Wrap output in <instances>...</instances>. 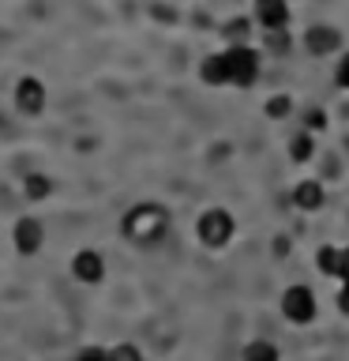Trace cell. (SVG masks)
I'll list each match as a JSON object with an SVG mask.
<instances>
[{
	"label": "cell",
	"mask_w": 349,
	"mask_h": 361,
	"mask_svg": "<svg viewBox=\"0 0 349 361\" xmlns=\"http://www.w3.org/2000/svg\"><path fill=\"white\" fill-rule=\"evenodd\" d=\"M120 230L135 245H154L158 237L169 230V211L158 207V203H139V207H132L128 214H124Z\"/></svg>",
	"instance_id": "cell-1"
},
{
	"label": "cell",
	"mask_w": 349,
	"mask_h": 361,
	"mask_svg": "<svg viewBox=\"0 0 349 361\" xmlns=\"http://www.w3.org/2000/svg\"><path fill=\"white\" fill-rule=\"evenodd\" d=\"M233 214L229 211H222V207H214L207 211L199 219V241L207 245V248H222V245H229L233 241Z\"/></svg>",
	"instance_id": "cell-2"
},
{
	"label": "cell",
	"mask_w": 349,
	"mask_h": 361,
	"mask_svg": "<svg viewBox=\"0 0 349 361\" xmlns=\"http://www.w3.org/2000/svg\"><path fill=\"white\" fill-rule=\"evenodd\" d=\"M225 68H229V83L252 87L259 75V56L248 45H233V49H225Z\"/></svg>",
	"instance_id": "cell-3"
},
{
	"label": "cell",
	"mask_w": 349,
	"mask_h": 361,
	"mask_svg": "<svg viewBox=\"0 0 349 361\" xmlns=\"http://www.w3.org/2000/svg\"><path fill=\"white\" fill-rule=\"evenodd\" d=\"M11 245H15L19 256H34L45 245V226H42L38 214H23V219H15V226H11Z\"/></svg>",
	"instance_id": "cell-4"
},
{
	"label": "cell",
	"mask_w": 349,
	"mask_h": 361,
	"mask_svg": "<svg viewBox=\"0 0 349 361\" xmlns=\"http://www.w3.org/2000/svg\"><path fill=\"white\" fill-rule=\"evenodd\" d=\"M75 282H83V286H94V282L106 279V259H101L98 248H79L72 256V264H68Z\"/></svg>",
	"instance_id": "cell-5"
},
{
	"label": "cell",
	"mask_w": 349,
	"mask_h": 361,
	"mask_svg": "<svg viewBox=\"0 0 349 361\" xmlns=\"http://www.w3.org/2000/svg\"><path fill=\"white\" fill-rule=\"evenodd\" d=\"M281 312H286V320L293 324H308L315 316V298L308 286H289L281 293Z\"/></svg>",
	"instance_id": "cell-6"
},
{
	"label": "cell",
	"mask_w": 349,
	"mask_h": 361,
	"mask_svg": "<svg viewBox=\"0 0 349 361\" xmlns=\"http://www.w3.org/2000/svg\"><path fill=\"white\" fill-rule=\"evenodd\" d=\"M15 109L19 113H27V117H38V113L45 109V87H42V79H19L15 83Z\"/></svg>",
	"instance_id": "cell-7"
},
{
	"label": "cell",
	"mask_w": 349,
	"mask_h": 361,
	"mask_svg": "<svg viewBox=\"0 0 349 361\" xmlns=\"http://www.w3.org/2000/svg\"><path fill=\"white\" fill-rule=\"evenodd\" d=\"M255 19L263 23V30H281L289 23L286 0H255Z\"/></svg>",
	"instance_id": "cell-8"
},
{
	"label": "cell",
	"mask_w": 349,
	"mask_h": 361,
	"mask_svg": "<svg viewBox=\"0 0 349 361\" xmlns=\"http://www.w3.org/2000/svg\"><path fill=\"white\" fill-rule=\"evenodd\" d=\"M304 45H308L315 56H323V53H334L338 45H342V38H338L334 27H312L308 38H304Z\"/></svg>",
	"instance_id": "cell-9"
},
{
	"label": "cell",
	"mask_w": 349,
	"mask_h": 361,
	"mask_svg": "<svg viewBox=\"0 0 349 361\" xmlns=\"http://www.w3.org/2000/svg\"><path fill=\"white\" fill-rule=\"evenodd\" d=\"M293 203H297L300 211L323 207V185H319V180H300L297 192H293Z\"/></svg>",
	"instance_id": "cell-10"
},
{
	"label": "cell",
	"mask_w": 349,
	"mask_h": 361,
	"mask_svg": "<svg viewBox=\"0 0 349 361\" xmlns=\"http://www.w3.org/2000/svg\"><path fill=\"white\" fill-rule=\"evenodd\" d=\"M199 75H203V83H210V87H225L229 83V68H225V53L222 56H207L199 68Z\"/></svg>",
	"instance_id": "cell-11"
},
{
	"label": "cell",
	"mask_w": 349,
	"mask_h": 361,
	"mask_svg": "<svg viewBox=\"0 0 349 361\" xmlns=\"http://www.w3.org/2000/svg\"><path fill=\"white\" fill-rule=\"evenodd\" d=\"M53 192V180L45 177V173H30L27 180H23V196H27L30 203H38V200H45Z\"/></svg>",
	"instance_id": "cell-12"
},
{
	"label": "cell",
	"mask_w": 349,
	"mask_h": 361,
	"mask_svg": "<svg viewBox=\"0 0 349 361\" xmlns=\"http://www.w3.org/2000/svg\"><path fill=\"white\" fill-rule=\"evenodd\" d=\"M323 275H342V248H319Z\"/></svg>",
	"instance_id": "cell-13"
},
{
	"label": "cell",
	"mask_w": 349,
	"mask_h": 361,
	"mask_svg": "<svg viewBox=\"0 0 349 361\" xmlns=\"http://www.w3.org/2000/svg\"><path fill=\"white\" fill-rule=\"evenodd\" d=\"M244 361H278V350L270 343H252L244 350Z\"/></svg>",
	"instance_id": "cell-14"
},
{
	"label": "cell",
	"mask_w": 349,
	"mask_h": 361,
	"mask_svg": "<svg viewBox=\"0 0 349 361\" xmlns=\"http://www.w3.org/2000/svg\"><path fill=\"white\" fill-rule=\"evenodd\" d=\"M109 361H143V350L132 346V343H120L109 350Z\"/></svg>",
	"instance_id": "cell-15"
},
{
	"label": "cell",
	"mask_w": 349,
	"mask_h": 361,
	"mask_svg": "<svg viewBox=\"0 0 349 361\" xmlns=\"http://www.w3.org/2000/svg\"><path fill=\"white\" fill-rule=\"evenodd\" d=\"M289 154L297 158V162H308V158H312V135H297L293 147H289Z\"/></svg>",
	"instance_id": "cell-16"
},
{
	"label": "cell",
	"mask_w": 349,
	"mask_h": 361,
	"mask_svg": "<svg viewBox=\"0 0 349 361\" xmlns=\"http://www.w3.org/2000/svg\"><path fill=\"white\" fill-rule=\"evenodd\" d=\"M267 45H270L274 53H286V49H289V30H286V27H281V30H267Z\"/></svg>",
	"instance_id": "cell-17"
},
{
	"label": "cell",
	"mask_w": 349,
	"mask_h": 361,
	"mask_svg": "<svg viewBox=\"0 0 349 361\" xmlns=\"http://www.w3.org/2000/svg\"><path fill=\"white\" fill-rule=\"evenodd\" d=\"M72 361H109V350H101V346H83Z\"/></svg>",
	"instance_id": "cell-18"
},
{
	"label": "cell",
	"mask_w": 349,
	"mask_h": 361,
	"mask_svg": "<svg viewBox=\"0 0 349 361\" xmlns=\"http://www.w3.org/2000/svg\"><path fill=\"white\" fill-rule=\"evenodd\" d=\"M267 113H270V117H286V113H289V98H286V94L270 98V102H267Z\"/></svg>",
	"instance_id": "cell-19"
},
{
	"label": "cell",
	"mask_w": 349,
	"mask_h": 361,
	"mask_svg": "<svg viewBox=\"0 0 349 361\" xmlns=\"http://www.w3.org/2000/svg\"><path fill=\"white\" fill-rule=\"evenodd\" d=\"M225 34H229V38H233V42H241V38H244V34H248V19H233V23H229V27H225Z\"/></svg>",
	"instance_id": "cell-20"
},
{
	"label": "cell",
	"mask_w": 349,
	"mask_h": 361,
	"mask_svg": "<svg viewBox=\"0 0 349 361\" xmlns=\"http://www.w3.org/2000/svg\"><path fill=\"white\" fill-rule=\"evenodd\" d=\"M338 83H342V87H349V53L342 56V64H338Z\"/></svg>",
	"instance_id": "cell-21"
},
{
	"label": "cell",
	"mask_w": 349,
	"mask_h": 361,
	"mask_svg": "<svg viewBox=\"0 0 349 361\" xmlns=\"http://www.w3.org/2000/svg\"><path fill=\"white\" fill-rule=\"evenodd\" d=\"M323 124H326V117H323L319 109H312V113H308V128H323Z\"/></svg>",
	"instance_id": "cell-22"
},
{
	"label": "cell",
	"mask_w": 349,
	"mask_h": 361,
	"mask_svg": "<svg viewBox=\"0 0 349 361\" xmlns=\"http://www.w3.org/2000/svg\"><path fill=\"white\" fill-rule=\"evenodd\" d=\"M338 309H342V312L349 316V282H345V290L338 293Z\"/></svg>",
	"instance_id": "cell-23"
}]
</instances>
